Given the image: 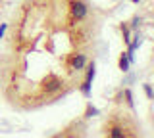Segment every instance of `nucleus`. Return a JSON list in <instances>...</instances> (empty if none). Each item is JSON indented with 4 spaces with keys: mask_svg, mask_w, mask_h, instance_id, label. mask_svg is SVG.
Instances as JSON below:
<instances>
[{
    "mask_svg": "<svg viewBox=\"0 0 154 138\" xmlns=\"http://www.w3.org/2000/svg\"><path fill=\"white\" fill-rule=\"evenodd\" d=\"M123 98H125V104L129 106V109H135V102H133V92L129 88L123 90Z\"/></svg>",
    "mask_w": 154,
    "mask_h": 138,
    "instance_id": "nucleus-6",
    "label": "nucleus"
},
{
    "mask_svg": "<svg viewBox=\"0 0 154 138\" xmlns=\"http://www.w3.org/2000/svg\"><path fill=\"white\" fill-rule=\"evenodd\" d=\"M6 29H8V25H6V23H2V25H0V39H4V33H6Z\"/></svg>",
    "mask_w": 154,
    "mask_h": 138,
    "instance_id": "nucleus-11",
    "label": "nucleus"
},
{
    "mask_svg": "<svg viewBox=\"0 0 154 138\" xmlns=\"http://www.w3.org/2000/svg\"><path fill=\"white\" fill-rule=\"evenodd\" d=\"M69 17L75 21H83L91 16V8L85 0H69Z\"/></svg>",
    "mask_w": 154,
    "mask_h": 138,
    "instance_id": "nucleus-2",
    "label": "nucleus"
},
{
    "mask_svg": "<svg viewBox=\"0 0 154 138\" xmlns=\"http://www.w3.org/2000/svg\"><path fill=\"white\" fill-rule=\"evenodd\" d=\"M96 115H98V109L89 104V106H87V111H85V119H91V117H96Z\"/></svg>",
    "mask_w": 154,
    "mask_h": 138,
    "instance_id": "nucleus-7",
    "label": "nucleus"
},
{
    "mask_svg": "<svg viewBox=\"0 0 154 138\" xmlns=\"http://www.w3.org/2000/svg\"><path fill=\"white\" fill-rule=\"evenodd\" d=\"M87 63H89V56H87L83 50L71 52V54H67L66 60H64V65H66L67 73H71V75H79L81 71L85 69Z\"/></svg>",
    "mask_w": 154,
    "mask_h": 138,
    "instance_id": "nucleus-1",
    "label": "nucleus"
},
{
    "mask_svg": "<svg viewBox=\"0 0 154 138\" xmlns=\"http://www.w3.org/2000/svg\"><path fill=\"white\" fill-rule=\"evenodd\" d=\"M127 73H129V71H127ZM133 81H135V73H129L127 77H125V79L122 81V84H131Z\"/></svg>",
    "mask_w": 154,
    "mask_h": 138,
    "instance_id": "nucleus-9",
    "label": "nucleus"
},
{
    "mask_svg": "<svg viewBox=\"0 0 154 138\" xmlns=\"http://www.w3.org/2000/svg\"><path fill=\"white\" fill-rule=\"evenodd\" d=\"M129 2H131V4H141L143 0H129Z\"/></svg>",
    "mask_w": 154,
    "mask_h": 138,
    "instance_id": "nucleus-12",
    "label": "nucleus"
},
{
    "mask_svg": "<svg viewBox=\"0 0 154 138\" xmlns=\"http://www.w3.org/2000/svg\"><path fill=\"white\" fill-rule=\"evenodd\" d=\"M114 102H116V104H122V102H123V88H122V90H118V94H116Z\"/></svg>",
    "mask_w": 154,
    "mask_h": 138,
    "instance_id": "nucleus-10",
    "label": "nucleus"
},
{
    "mask_svg": "<svg viewBox=\"0 0 154 138\" xmlns=\"http://www.w3.org/2000/svg\"><path fill=\"white\" fill-rule=\"evenodd\" d=\"M143 23H144V17L143 16H133V19L129 21V29L137 31V29H141V27H143Z\"/></svg>",
    "mask_w": 154,
    "mask_h": 138,
    "instance_id": "nucleus-4",
    "label": "nucleus"
},
{
    "mask_svg": "<svg viewBox=\"0 0 154 138\" xmlns=\"http://www.w3.org/2000/svg\"><path fill=\"white\" fill-rule=\"evenodd\" d=\"M119 31H122V35H123V42L129 44V42H131V31H129V25L125 21L119 23Z\"/></svg>",
    "mask_w": 154,
    "mask_h": 138,
    "instance_id": "nucleus-3",
    "label": "nucleus"
},
{
    "mask_svg": "<svg viewBox=\"0 0 154 138\" xmlns=\"http://www.w3.org/2000/svg\"><path fill=\"white\" fill-rule=\"evenodd\" d=\"M118 65H119V69H122L123 73H127V71H129V65H131V63H129V60H127V54H125V52H123V54H119Z\"/></svg>",
    "mask_w": 154,
    "mask_h": 138,
    "instance_id": "nucleus-5",
    "label": "nucleus"
},
{
    "mask_svg": "<svg viewBox=\"0 0 154 138\" xmlns=\"http://www.w3.org/2000/svg\"><path fill=\"white\" fill-rule=\"evenodd\" d=\"M143 88H144V94H146V98H148V100H152V98H154V92H152V87H150V84H148V83H146V84H143Z\"/></svg>",
    "mask_w": 154,
    "mask_h": 138,
    "instance_id": "nucleus-8",
    "label": "nucleus"
}]
</instances>
